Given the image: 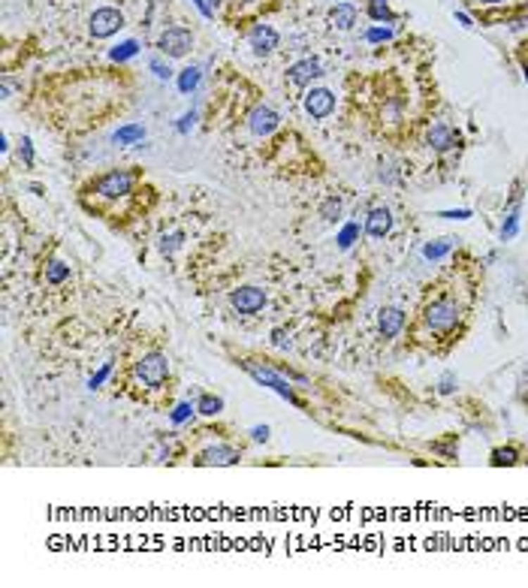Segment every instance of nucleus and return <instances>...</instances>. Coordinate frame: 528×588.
<instances>
[{"instance_id": "aec40b11", "label": "nucleus", "mask_w": 528, "mask_h": 588, "mask_svg": "<svg viewBox=\"0 0 528 588\" xmlns=\"http://www.w3.org/2000/svg\"><path fill=\"white\" fill-rule=\"evenodd\" d=\"M368 15H372L375 21H386V25L396 21L393 9H389V0H368Z\"/></svg>"}, {"instance_id": "0eeeda50", "label": "nucleus", "mask_w": 528, "mask_h": 588, "mask_svg": "<svg viewBox=\"0 0 528 588\" xmlns=\"http://www.w3.org/2000/svg\"><path fill=\"white\" fill-rule=\"evenodd\" d=\"M121 27H124V15L118 13V9H112V6H103V9H97V13L91 15L94 39H109L112 34H118Z\"/></svg>"}, {"instance_id": "6ab92c4d", "label": "nucleus", "mask_w": 528, "mask_h": 588, "mask_svg": "<svg viewBox=\"0 0 528 588\" xmlns=\"http://www.w3.org/2000/svg\"><path fill=\"white\" fill-rule=\"evenodd\" d=\"M492 468H510V465H516L520 462V450H516V446H498V450H492Z\"/></svg>"}, {"instance_id": "5701e85b", "label": "nucleus", "mask_w": 528, "mask_h": 588, "mask_svg": "<svg viewBox=\"0 0 528 588\" xmlns=\"http://www.w3.org/2000/svg\"><path fill=\"white\" fill-rule=\"evenodd\" d=\"M320 218H323L326 223H338V220H341V199H338V196H329V199H326L323 206H320Z\"/></svg>"}, {"instance_id": "c85d7f7f", "label": "nucleus", "mask_w": 528, "mask_h": 588, "mask_svg": "<svg viewBox=\"0 0 528 588\" xmlns=\"http://www.w3.org/2000/svg\"><path fill=\"white\" fill-rule=\"evenodd\" d=\"M109 371H112V362H106V365H103V368H100V371L88 380V387H91V389H100V387H103V380L109 377Z\"/></svg>"}, {"instance_id": "39448f33", "label": "nucleus", "mask_w": 528, "mask_h": 588, "mask_svg": "<svg viewBox=\"0 0 528 588\" xmlns=\"http://www.w3.org/2000/svg\"><path fill=\"white\" fill-rule=\"evenodd\" d=\"M161 51L166 58H184L190 49H194V34L190 30H184V27H169V30H163L161 34Z\"/></svg>"}, {"instance_id": "473e14b6", "label": "nucleus", "mask_w": 528, "mask_h": 588, "mask_svg": "<svg viewBox=\"0 0 528 588\" xmlns=\"http://www.w3.org/2000/svg\"><path fill=\"white\" fill-rule=\"evenodd\" d=\"M182 239H184L182 232H172V235H169V239H163V244H161V251H163V254H172V251L178 248V244H182Z\"/></svg>"}, {"instance_id": "f3484780", "label": "nucleus", "mask_w": 528, "mask_h": 588, "mask_svg": "<svg viewBox=\"0 0 528 588\" xmlns=\"http://www.w3.org/2000/svg\"><path fill=\"white\" fill-rule=\"evenodd\" d=\"M453 248H456V239H438V242H429L426 248H422V256L426 260H432V263H438V260H444Z\"/></svg>"}, {"instance_id": "a19ab883", "label": "nucleus", "mask_w": 528, "mask_h": 588, "mask_svg": "<svg viewBox=\"0 0 528 588\" xmlns=\"http://www.w3.org/2000/svg\"><path fill=\"white\" fill-rule=\"evenodd\" d=\"M522 73H525V79H528V51L522 55Z\"/></svg>"}, {"instance_id": "f257e3e1", "label": "nucleus", "mask_w": 528, "mask_h": 588, "mask_svg": "<svg viewBox=\"0 0 528 588\" xmlns=\"http://www.w3.org/2000/svg\"><path fill=\"white\" fill-rule=\"evenodd\" d=\"M462 326H465L462 299L450 290H441L420 305V314L414 320V344L429 350H444L453 341H459Z\"/></svg>"}, {"instance_id": "c756f323", "label": "nucleus", "mask_w": 528, "mask_h": 588, "mask_svg": "<svg viewBox=\"0 0 528 588\" xmlns=\"http://www.w3.org/2000/svg\"><path fill=\"white\" fill-rule=\"evenodd\" d=\"M453 389H456V374L447 371V374L441 377V383H438V392H441V395H450Z\"/></svg>"}, {"instance_id": "f704fd0d", "label": "nucleus", "mask_w": 528, "mask_h": 588, "mask_svg": "<svg viewBox=\"0 0 528 588\" xmlns=\"http://www.w3.org/2000/svg\"><path fill=\"white\" fill-rule=\"evenodd\" d=\"M441 218H447V220H468L471 211H468V208H459V211H441Z\"/></svg>"}, {"instance_id": "4c0bfd02", "label": "nucleus", "mask_w": 528, "mask_h": 588, "mask_svg": "<svg viewBox=\"0 0 528 588\" xmlns=\"http://www.w3.org/2000/svg\"><path fill=\"white\" fill-rule=\"evenodd\" d=\"M194 6H196V9H199V13H203V15H206V18H208V15H211V6H208V4H206V0H194Z\"/></svg>"}, {"instance_id": "cd10ccee", "label": "nucleus", "mask_w": 528, "mask_h": 588, "mask_svg": "<svg viewBox=\"0 0 528 588\" xmlns=\"http://www.w3.org/2000/svg\"><path fill=\"white\" fill-rule=\"evenodd\" d=\"M368 42H386V39H393V27H372L365 34Z\"/></svg>"}, {"instance_id": "2f4dec72", "label": "nucleus", "mask_w": 528, "mask_h": 588, "mask_svg": "<svg viewBox=\"0 0 528 588\" xmlns=\"http://www.w3.org/2000/svg\"><path fill=\"white\" fill-rule=\"evenodd\" d=\"M151 73H154L157 79H169V76H172V70H169V63H163L161 58H154V61H151Z\"/></svg>"}, {"instance_id": "412c9836", "label": "nucleus", "mask_w": 528, "mask_h": 588, "mask_svg": "<svg viewBox=\"0 0 528 588\" xmlns=\"http://www.w3.org/2000/svg\"><path fill=\"white\" fill-rule=\"evenodd\" d=\"M145 139V130L139 124H127V127H121L118 133H115V142L118 145H133V142H142Z\"/></svg>"}, {"instance_id": "6e6552de", "label": "nucleus", "mask_w": 528, "mask_h": 588, "mask_svg": "<svg viewBox=\"0 0 528 588\" xmlns=\"http://www.w3.org/2000/svg\"><path fill=\"white\" fill-rule=\"evenodd\" d=\"M230 305L236 308L239 314H257L266 305V293L260 287H239V290L230 293Z\"/></svg>"}, {"instance_id": "4be33fe9", "label": "nucleus", "mask_w": 528, "mask_h": 588, "mask_svg": "<svg viewBox=\"0 0 528 588\" xmlns=\"http://www.w3.org/2000/svg\"><path fill=\"white\" fill-rule=\"evenodd\" d=\"M136 51H139V42H136V39H127V42H121V46H115V49L109 51V58H112L115 63H124V61H130Z\"/></svg>"}, {"instance_id": "7c9ffc66", "label": "nucleus", "mask_w": 528, "mask_h": 588, "mask_svg": "<svg viewBox=\"0 0 528 588\" xmlns=\"http://www.w3.org/2000/svg\"><path fill=\"white\" fill-rule=\"evenodd\" d=\"M194 411H196V408H190V404H178V408L172 411V423L182 425L184 420H190V413H194Z\"/></svg>"}, {"instance_id": "a878e982", "label": "nucleus", "mask_w": 528, "mask_h": 588, "mask_svg": "<svg viewBox=\"0 0 528 588\" xmlns=\"http://www.w3.org/2000/svg\"><path fill=\"white\" fill-rule=\"evenodd\" d=\"M520 218H522L520 206H513L510 215H507V220H504V227H501V242H510L516 235V230H520Z\"/></svg>"}, {"instance_id": "58836bf2", "label": "nucleus", "mask_w": 528, "mask_h": 588, "mask_svg": "<svg viewBox=\"0 0 528 588\" xmlns=\"http://www.w3.org/2000/svg\"><path fill=\"white\" fill-rule=\"evenodd\" d=\"M456 18H459V21H462V25H465V27H471V25H474V21H471V18H468V15H465V13H456Z\"/></svg>"}, {"instance_id": "ea45409f", "label": "nucleus", "mask_w": 528, "mask_h": 588, "mask_svg": "<svg viewBox=\"0 0 528 588\" xmlns=\"http://www.w3.org/2000/svg\"><path fill=\"white\" fill-rule=\"evenodd\" d=\"M477 4H483V6H498V4H507V0H477Z\"/></svg>"}, {"instance_id": "9b49d317", "label": "nucleus", "mask_w": 528, "mask_h": 588, "mask_svg": "<svg viewBox=\"0 0 528 588\" xmlns=\"http://www.w3.org/2000/svg\"><path fill=\"white\" fill-rule=\"evenodd\" d=\"M323 76V67H320V61L317 58H305V61H296L293 67L287 70V82L293 85V88H305L308 82L314 79H320Z\"/></svg>"}, {"instance_id": "393cba45", "label": "nucleus", "mask_w": 528, "mask_h": 588, "mask_svg": "<svg viewBox=\"0 0 528 588\" xmlns=\"http://www.w3.org/2000/svg\"><path fill=\"white\" fill-rule=\"evenodd\" d=\"M199 85V67H187L178 73V91L182 94H190Z\"/></svg>"}, {"instance_id": "37998d69", "label": "nucleus", "mask_w": 528, "mask_h": 588, "mask_svg": "<svg viewBox=\"0 0 528 588\" xmlns=\"http://www.w3.org/2000/svg\"><path fill=\"white\" fill-rule=\"evenodd\" d=\"M248 4H253V0H248Z\"/></svg>"}, {"instance_id": "dca6fc26", "label": "nucleus", "mask_w": 528, "mask_h": 588, "mask_svg": "<svg viewBox=\"0 0 528 588\" xmlns=\"http://www.w3.org/2000/svg\"><path fill=\"white\" fill-rule=\"evenodd\" d=\"M356 6L353 4H338L332 13H329V25L338 27V30H351L356 25Z\"/></svg>"}, {"instance_id": "a211bd4d", "label": "nucleus", "mask_w": 528, "mask_h": 588, "mask_svg": "<svg viewBox=\"0 0 528 588\" xmlns=\"http://www.w3.org/2000/svg\"><path fill=\"white\" fill-rule=\"evenodd\" d=\"M196 411L203 416H218L220 411H224V399H220V395L203 392V395H199V401H196Z\"/></svg>"}, {"instance_id": "79ce46f5", "label": "nucleus", "mask_w": 528, "mask_h": 588, "mask_svg": "<svg viewBox=\"0 0 528 588\" xmlns=\"http://www.w3.org/2000/svg\"><path fill=\"white\" fill-rule=\"evenodd\" d=\"M211 4H220V0H211Z\"/></svg>"}, {"instance_id": "423d86ee", "label": "nucleus", "mask_w": 528, "mask_h": 588, "mask_svg": "<svg viewBox=\"0 0 528 588\" xmlns=\"http://www.w3.org/2000/svg\"><path fill=\"white\" fill-rule=\"evenodd\" d=\"M239 458H241V450H239V446L218 444V446H208V450L196 453L194 465H196V468H224V465H236Z\"/></svg>"}, {"instance_id": "e433bc0d", "label": "nucleus", "mask_w": 528, "mask_h": 588, "mask_svg": "<svg viewBox=\"0 0 528 588\" xmlns=\"http://www.w3.org/2000/svg\"><path fill=\"white\" fill-rule=\"evenodd\" d=\"M194 121H196V115H194V112H190V115H184L182 121H178V133H187L190 127H194Z\"/></svg>"}, {"instance_id": "2eb2a0df", "label": "nucleus", "mask_w": 528, "mask_h": 588, "mask_svg": "<svg viewBox=\"0 0 528 588\" xmlns=\"http://www.w3.org/2000/svg\"><path fill=\"white\" fill-rule=\"evenodd\" d=\"M389 230H393V215H389V208L377 206V208L368 211V218H365V232L372 235V239H384Z\"/></svg>"}, {"instance_id": "c9c22d12", "label": "nucleus", "mask_w": 528, "mask_h": 588, "mask_svg": "<svg viewBox=\"0 0 528 588\" xmlns=\"http://www.w3.org/2000/svg\"><path fill=\"white\" fill-rule=\"evenodd\" d=\"M251 437H253V441H269V425H253Z\"/></svg>"}, {"instance_id": "b1692460", "label": "nucleus", "mask_w": 528, "mask_h": 588, "mask_svg": "<svg viewBox=\"0 0 528 588\" xmlns=\"http://www.w3.org/2000/svg\"><path fill=\"white\" fill-rule=\"evenodd\" d=\"M67 277H70V265H63V263H58V260L46 265V284L55 287V284H63Z\"/></svg>"}, {"instance_id": "20e7f679", "label": "nucleus", "mask_w": 528, "mask_h": 588, "mask_svg": "<svg viewBox=\"0 0 528 588\" xmlns=\"http://www.w3.org/2000/svg\"><path fill=\"white\" fill-rule=\"evenodd\" d=\"M239 365L245 368V371L251 374V377L260 383V387H269V389H275V392L281 395V399H287L290 404H296V408H299V399H296L293 387H290V383L281 377L278 371H272V368H266V365H257V362H239Z\"/></svg>"}, {"instance_id": "7ed1b4c3", "label": "nucleus", "mask_w": 528, "mask_h": 588, "mask_svg": "<svg viewBox=\"0 0 528 588\" xmlns=\"http://www.w3.org/2000/svg\"><path fill=\"white\" fill-rule=\"evenodd\" d=\"M133 184H136V175L130 169H112V173H106L94 181L91 194L100 199H124L133 194Z\"/></svg>"}, {"instance_id": "9d476101", "label": "nucleus", "mask_w": 528, "mask_h": 588, "mask_svg": "<svg viewBox=\"0 0 528 588\" xmlns=\"http://www.w3.org/2000/svg\"><path fill=\"white\" fill-rule=\"evenodd\" d=\"M278 124H281V118L275 109H269V106H257V109L248 115V130L253 136H272L278 130Z\"/></svg>"}, {"instance_id": "4468645a", "label": "nucleus", "mask_w": 528, "mask_h": 588, "mask_svg": "<svg viewBox=\"0 0 528 588\" xmlns=\"http://www.w3.org/2000/svg\"><path fill=\"white\" fill-rule=\"evenodd\" d=\"M456 142H459V133L447 124H432L426 133V145L435 148V151H447V148H453Z\"/></svg>"}, {"instance_id": "f8f14e48", "label": "nucleus", "mask_w": 528, "mask_h": 588, "mask_svg": "<svg viewBox=\"0 0 528 588\" xmlns=\"http://www.w3.org/2000/svg\"><path fill=\"white\" fill-rule=\"evenodd\" d=\"M248 42H251L253 55H272V51L278 49V30L269 25H253L248 34Z\"/></svg>"}, {"instance_id": "72a5a7b5", "label": "nucleus", "mask_w": 528, "mask_h": 588, "mask_svg": "<svg viewBox=\"0 0 528 588\" xmlns=\"http://www.w3.org/2000/svg\"><path fill=\"white\" fill-rule=\"evenodd\" d=\"M21 157H25V163H27V166H34V145H30V139H27V136L21 139Z\"/></svg>"}, {"instance_id": "ddd939ff", "label": "nucleus", "mask_w": 528, "mask_h": 588, "mask_svg": "<svg viewBox=\"0 0 528 588\" xmlns=\"http://www.w3.org/2000/svg\"><path fill=\"white\" fill-rule=\"evenodd\" d=\"M405 323H408V314L401 311V308H384V311H380V317H377V329H380V335H384V338L401 335Z\"/></svg>"}, {"instance_id": "f03ea898", "label": "nucleus", "mask_w": 528, "mask_h": 588, "mask_svg": "<svg viewBox=\"0 0 528 588\" xmlns=\"http://www.w3.org/2000/svg\"><path fill=\"white\" fill-rule=\"evenodd\" d=\"M133 377L139 380L145 389H161L169 380V359L157 350L142 353V356L133 362Z\"/></svg>"}, {"instance_id": "1a4fd4ad", "label": "nucleus", "mask_w": 528, "mask_h": 588, "mask_svg": "<svg viewBox=\"0 0 528 588\" xmlns=\"http://www.w3.org/2000/svg\"><path fill=\"white\" fill-rule=\"evenodd\" d=\"M305 112H308L314 121H323L335 112V94L326 91V88H311L305 94Z\"/></svg>"}, {"instance_id": "bb28decb", "label": "nucleus", "mask_w": 528, "mask_h": 588, "mask_svg": "<svg viewBox=\"0 0 528 588\" xmlns=\"http://www.w3.org/2000/svg\"><path fill=\"white\" fill-rule=\"evenodd\" d=\"M356 235H359V223H347V227L341 230V235H338V244H341V251H347V248H351Z\"/></svg>"}]
</instances>
